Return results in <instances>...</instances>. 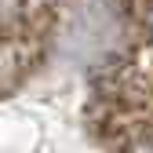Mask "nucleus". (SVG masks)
Listing matches in <instances>:
<instances>
[{"mask_svg": "<svg viewBox=\"0 0 153 153\" xmlns=\"http://www.w3.org/2000/svg\"><path fill=\"white\" fill-rule=\"evenodd\" d=\"M131 153H153V146H135Z\"/></svg>", "mask_w": 153, "mask_h": 153, "instance_id": "1", "label": "nucleus"}]
</instances>
